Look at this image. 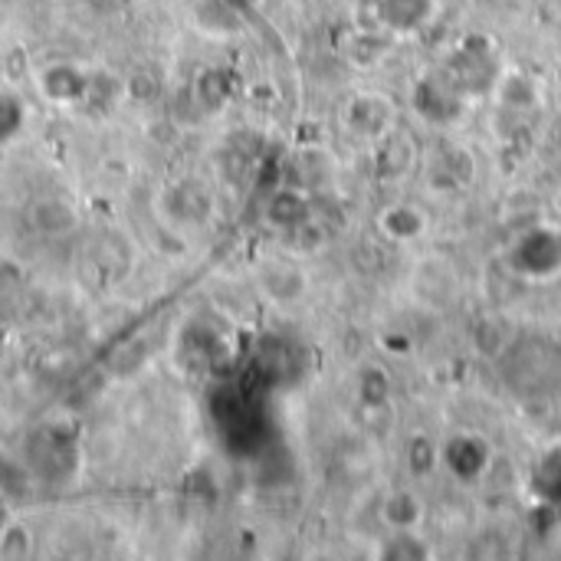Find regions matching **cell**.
<instances>
[{"instance_id": "obj_8", "label": "cell", "mask_w": 561, "mask_h": 561, "mask_svg": "<svg viewBox=\"0 0 561 561\" xmlns=\"http://www.w3.org/2000/svg\"><path fill=\"white\" fill-rule=\"evenodd\" d=\"M381 13H385V30L414 33L431 20L434 0H381Z\"/></svg>"}, {"instance_id": "obj_1", "label": "cell", "mask_w": 561, "mask_h": 561, "mask_svg": "<svg viewBox=\"0 0 561 561\" xmlns=\"http://www.w3.org/2000/svg\"><path fill=\"white\" fill-rule=\"evenodd\" d=\"M411 293H414V299L421 306L440 312V309H447L457 299V293H460V273L444 256H424L414 266V273H411Z\"/></svg>"}, {"instance_id": "obj_3", "label": "cell", "mask_w": 561, "mask_h": 561, "mask_svg": "<svg viewBox=\"0 0 561 561\" xmlns=\"http://www.w3.org/2000/svg\"><path fill=\"white\" fill-rule=\"evenodd\" d=\"M414 108L434 125H450L460 115V89H457V82L450 76L447 79L444 76H427L414 92Z\"/></svg>"}, {"instance_id": "obj_6", "label": "cell", "mask_w": 561, "mask_h": 561, "mask_svg": "<svg viewBox=\"0 0 561 561\" xmlns=\"http://www.w3.org/2000/svg\"><path fill=\"white\" fill-rule=\"evenodd\" d=\"M378 227L385 230V237L401 240V243H411V240L424 237V230H427V214L417 210L414 204H398V207H388V210L378 217Z\"/></svg>"}, {"instance_id": "obj_9", "label": "cell", "mask_w": 561, "mask_h": 561, "mask_svg": "<svg viewBox=\"0 0 561 561\" xmlns=\"http://www.w3.org/2000/svg\"><path fill=\"white\" fill-rule=\"evenodd\" d=\"M444 460L450 463V470H454L460 480H473V477H480V473L486 470L490 454H486L483 440H477V437H457V440H450Z\"/></svg>"}, {"instance_id": "obj_12", "label": "cell", "mask_w": 561, "mask_h": 561, "mask_svg": "<svg viewBox=\"0 0 561 561\" xmlns=\"http://www.w3.org/2000/svg\"><path fill=\"white\" fill-rule=\"evenodd\" d=\"M437 460H440V450H437V444H434L431 437H424V434H417V437L404 447V463H408V470H411L414 477L434 473Z\"/></svg>"}, {"instance_id": "obj_14", "label": "cell", "mask_w": 561, "mask_h": 561, "mask_svg": "<svg viewBox=\"0 0 561 561\" xmlns=\"http://www.w3.org/2000/svg\"><path fill=\"white\" fill-rule=\"evenodd\" d=\"M559 174H561V161H559Z\"/></svg>"}, {"instance_id": "obj_5", "label": "cell", "mask_w": 561, "mask_h": 561, "mask_svg": "<svg viewBox=\"0 0 561 561\" xmlns=\"http://www.w3.org/2000/svg\"><path fill=\"white\" fill-rule=\"evenodd\" d=\"M411 158H414V145H411V138L404 135V131H385L381 138H378V151H375V174L378 178H385V181H394V178H401L404 171H408V164H411Z\"/></svg>"}, {"instance_id": "obj_4", "label": "cell", "mask_w": 561, "mask_h": 561, "mask_svg": "<svg viewBox=\"0 0 561 561\" xmlns=\"http://www.w3.org/2000/svg\"><path fill=\"white\" fill-rule=\"evenodd\" d=\"M345 125L362 138H381L394 128V105L385 95H355L345 108Z\"/></svg>"}, {"instance_id": "obj_13", "label": "cell", "mask_w": 561, "mask_h": 561, "mask_svg": "<svg viewBox=\"0 0 561 561\" xmlns=\"http://www.w3.org/2000/svg\"><path fill=\"white\" fill-rule=\"evenodd\" d=\"M358 401L362 404H368V408H378V404H385L388 401V391H391V385H388V375L381 371V368H362L358 371Z\"/></svg>"}, {"instance_id": "obj_2", "label": "cell", "mask_w": 561, "mask_h": 561, "mask_svg": "<svg viewBox=\"0 0 561 561\" xmlns=\"http://www.w3.org/2000/svg\"><path fill=\"white\" fill-rule=\"evenodd\" d=\"M513 263L519 273L526 276H536V279H546L552 273L561 270V233L559 230H549V227H539V230H529L519 243H516V253H513Z\"/></svg>"}, {"instance_id": "obj_11", "label": "cell", "mask_w": 561, "mask_h": 561, "mask_svg": "<svg viewBox=\"0 0 561 561\" xmlns=\"http://www.w3.org/2000/svg\"><path fill=\"white\" fill-rule=\"evenodd\" d=\"M496 92H500V102L506 108L526 112V108H536L539 105V89H536V82L526 72H506V76H500Z\"/></svg>"}, {"instance_id": "obj_7", "label": "cell", "mask_w": 561, "mask_h": 561, "mask_svg": "<svg viewBox=\"0 0 561 561\" xmlns=\"http://www.w3.org/2000/svg\"><path fill=\"white\" fill-rule=\"evenodd\" d=\"M381 519H385V526H391L398 533H411L424 523V503L411 490H394L381 503Z\"/></svg>"}, {"instance_id": "obj_10", "label": "cell", "mask_w": 561, "mask_h": 561, "mask_svg": "<svg viewBox=\"0 0 561 561\" xmlns=\"http://www.w3.org/2000/svg\"><path fill=\"white\" fill-rule=\"evenodd\" d=\"M263 283H266V293L279 302H293L306 293V273L296 263H273Z\"/></svg>"}]
</instances>
